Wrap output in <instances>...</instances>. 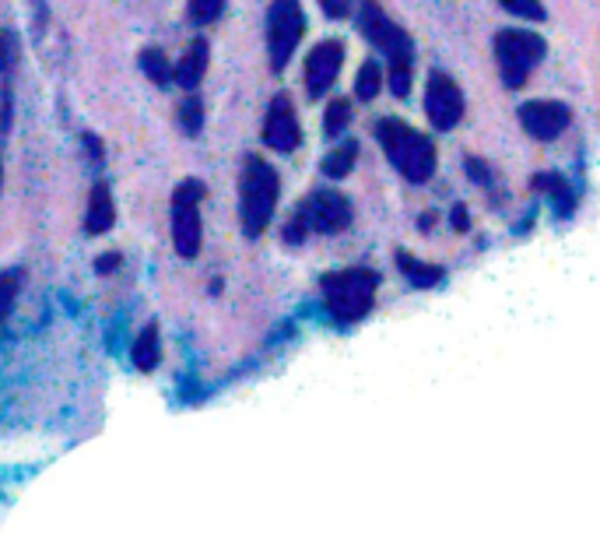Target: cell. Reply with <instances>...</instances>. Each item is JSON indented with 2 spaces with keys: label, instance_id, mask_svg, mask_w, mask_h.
Masks as SVG:
<instances>
[{
  "label": "cell",
  "instance_id": "1",
  "mask_svg": "<svg viewBox=\"0 0 600 541\" xmlns=\"http://www.w3.org/2000/svg\"><path fill=\"white\" fill-rule=\"evenodd\" d=\"M358 25H362V32L369 36V43H376L379 50L386 53V64H390V88L397 99H404V95L411 92V67H415V46H411V36L383 15V8H379L376 0H365L362 4Z\"/></svg>",
  "mask_w": 600,
  "mask_h": 541
},
{
  "label": "cell",
  "instance_id": "2",
  "mask_svg": "<svg viewBox=\"0 0 600 541\" xmlns=\"http://www.w3.org/2000/svg\"><path fill=\"white\" fill-rule=\"evenodd\" d=\"M376 141L383 145L386 159L397 166V173L408 183H425L436 173V148L425 134H418L415 127L400 123L397 116H386L376 123Z\"/></svg>",
  "mask_w": 600,
  "mask_h": 541
},
{
  "label": "cell",
  "instance_id": "3",
  "mask_svg": "<svg viewBox=\"0 0 600 541\" xmlns=\"http://www.w3.org/2000/svg\"><path fill=\"white\" fill-rule=\"evenodd\" d=\"M379 289V275L369 267H348L323 278V303L337 324H358L372 310Z\"/></svg>",
  "mask_w": 600,
  "mask_h": 541
},
{
  "label": "cell",
  "instance_id": "4",
  "mask_svg": "<svg viewBox=\"0 0 600 541\" xmlns=\"http://www.w3.org/2000/svg\"><path fill=\"white\" fill-rule=\"evenodd\" d=\"M281 180L274 173V166H267L264 159L250 155L243 166V183H239V208H243V229L250 239H257L267 229V222L274 218V204H278Z\"/></svg>",
  "mask_w": 600,
  "mask_h": 541
},
{
  "label": "cell",
  "instance_id": "5",
  "mask_svg": "<svg viewBox=\"0 0 600 541\" xmlns=\"http://www.w3.org/2000/svg\"><path fill=\"white\" fill-rule=\"evenodd\" d=\"M351 225V204L348 197L334 194V190H320V194L306 197L292 222L285 225V243H302L306 232H323V236H337Z\"/></svg>",
  "mask_w": 600,
  "mask_h": 541
},
{
  "label": "cell",
  "instance_id": "6",
  "mask_svg": "<svg viewBox=\"0 0 600 541\" xmlns=\"http://www.w3.org/2000/svg\"><path fill=\"white\" fill-rule=\"evenodd\" d=\"M302 32H306V15H302L299 0H274L271 11H267V53H271L274 74L285 71Z\"/></svg>",
  "mask_w": 600,
  "mask_h": 541
},
{
  "label": "cell",
  "instance_id": "7",
  "mask_svg": "<svg viewBox=\"0 0 600 541\" xmlns=\"http://www.w3.org/2000/svg\"><path fill=\"white\" fill-rule=\"evenodd\" d=\"M544 39L534 36V32H499L495 36V57H499V71H502V81L509 88H520L527 81V74L534 71V64L544 57Z\"/></svg>",
  "mask_w": 600,
  "mask_h": 541
},
{
  "label": "cell",
  "instance_id": "8",
  "mask_svg": "<svg viewBox=\"0 0 600 541\" xmlns=\"http://www.w3.org/2000/svg\"><path fill=\"white\" fill-rule=\"evenodd\" d=\"M200 201H204V183L186 180L172 194V243L179 257H197L200 253Z\"/></svg>",
  "mask_w": 600,
  "mask_h": 541
},
{
  "label": "cell",
  "instance_id": "9",
  "mask_svg": "<svg viewBox=\"0 0 600 541\" xmlns=\"http://www.w3.org/2000/svg\"><path fill=\"white\" fill-rule=\"evenodd\" d=\"M425 113H429L436 130H453L464 116V95H460L457 81L450 74H432L429 88H425Z\"/></svg>",
  "mask_w": 600,
  "mask_h": 541
},
{
  "label": "cell",
  "instance_id": "10",
  "mask_svg": "<svg viewBox=\"0 0 600 541\" xmlns=\"http://www.w3.org/2000/svg\"><path fill=\"white\" fill-rule=\"evenodd\" d=\"M264 141L274 148V152L288 155L299 148L302 141V127H299V116H295V106L288 95H278L267 109V120H264Z\"/></svg>",
  "mask_w": 600,
  "mask_h": 541
},
{
  "label": "cell",
  "instance_id": "11",
  "mask_svg": "<svg viewBox=\"0 0 600 541\" xmlns=\"http://www.w3.org/2000/svg\"><path fill=\"white\" fill-rule=\"evenodd\" d=\"M341 64H344V46L337 39H327V43L313 46L306 60V92L313 99H320L323 92H330V85L337 81L341 74Z\"/></svg>",
  "mask_w": 600,
  "mask_h": 541
},
{
  "label": "cell",
  "instance_id": "12",
  "mask_svg": "<svg viewBox=\"0 0 600 541\" xmlns=\"http://www.w3.org/2000/svg\"><path fill=\"white\" fill-rule=\"evenodd\" d=\"M520 123L527 130L530 138L537 141H555L565 127H569V109L562 102H548V99H537V102H523L520 106Z\"/></svg>",
  "mask_w": 600,
  "mask_h": 541
},
{
  "label": "cell",
  "instance_id": "13",
  "mask_svg": "<svg viewBox=\"0 0 600 541\" xmlns=\"http://www.w3.org/2000/svg\"><path fill=\"white\" fill-rule=\"evenodd\" d=\"M116 222V208H113V194H109L106 183H95L92 197H88V215H85V232L88 236H102L109 232Z\"/></svg>",
  "mask_w": 600,
  "mask_h": 541
},
{
  "label": "cell",
  "instance_id": "14",
  "mask_svg": "<svg viewBox=\"0 0 600 541\" xmlns=\"http://www.w3.org/2000/svg\"><path fill=\"white\" fill-rule=\"evenodd\" d=\"M204 74H208V43H204V39H193L190 50L183 53V60H179L176 71H172V81L183 88H197L200 81H204Z\"/></svg>",
  "mask_w": 600,
  "mask_h": 541
},
{
  "label": "cell",
  "instance_id": "15",
  "mask_svg": "<svg viewBox=\"0 0 600 541\" xmlns=\"http://www.w3.org/2000/svg\"><path fill=\"white\" fill-rule=\"evenodd\" d=\"M130 359H134V366L141 369V373H151V369H158V362H162V345H158V324H148L141 334H137L134 348H130Z\"/></svg>",
  "mask_w": 600,
  "mask_h": 541
},
{
  "label": "cell",
  "instance_id": "16",
  "mask_svg": "<svg viewBox=\"0 0 600 541\" xmlns=\"http://www.w3.org/2000/svg\"><path fill=\"white\" fill-rule=\"evenodd\" d=\"M397 267L404 271V275H408V282L415 285V289H432V285L443 282V267L422 264V260L411 257V253H404V250L397 253Z\"/></svg>",
  "mask_w": 600,
  "mask_h": 541
},
{
  "label": "cell",
  "instance_id": "17",
  "mask_svg": "<svg viewBox=\"0 0 600 541\" xmlns=\"http://www.w3.org/2000/svg\"><path fill=\"white\" fill-rule=\"evenodd\" d=\"M534 187L544 190V194L551 197V204H555L558 215H569L572 204H576V194H572L569 180H565V176H558V173H541L534 180Z\"/></svg>",
  "mask_w": 600,
  "mask_h": 541
},
{
  "label": "cell",
  "instance_id": "18",
  "mask_svg": "<svg viewBox=\"0 0 600 541\" xmlns=\"http://www.w3.org/2000/svg\"><path fill=\"white\" fill-rule=\"evenodd\" d=\"M355 159H358V145H355V141H344L341 148H334V152H330L327 159H323V173L334 176V180H341V176L351 173Z\"/></svg>",
  "mask_w": 600,
  "mask_h": 541
},
{
  "label": "cell",
  "instance_id": "19",
  "mask_svg": "<svg viewBox=\"0 0 600 541\" xmlns=\"http://www.w3.org/2000/svg\"><path fill=\"white\" fill-rule=\"evenodd\" d=\"M137 64H141V71L148 74L155 85H169V81H172L169 60H165V53L155 50V46H151V50H144L141 57H137Z\"/></svg>",
  "mask_w": 600,
  "mask_h": 541
},
{
  "label": "cell",
  "instance_id": "20",
  "mask_svg": "<svg viewBox=\"0 0 600 541\" xmlns=\"http://www.w3.org/2000/svg\"><path fill=\"white\" fill-rule=\"evenodd\" d=\"M379 85H383V71H379L376 60H365L362 71H358V81H355L358 99H362V102L376 99V95H379Z\"/></svg>",
  "mask_w": 600,
  "mask_h": 541
},
{
  "label": "cell",
  "instance_id": "21",
  "mask_svg": "<svg viewBox=\"0 0 600 541\" xmlns=\"http://www.w3.org/2000/svg\"><path fill=\"white\" fill-rule=\"evenodd\" d=\"M179 123H183L186 134H200V127H204V106H200L197 95H186L183 106H179Z\"/></svg>",
  "mask_w": 600,
  "mask_h": 541
},
{
  "label": "cell",
  "instance_id": "22",
  "mask_svg": "<svg viewBox=\"0 0 600 541\" xmlns=\"http://www.w3.org/2000/svg\"><path fill=\"white\" fill-rule=\"evenodd\" d=\"M222 11H225V0H190L186 15H190L193 25H211V22H218Z\"/></svg>",
  "mask_w": 600,
  "mask_h": 541
},
{
  "label": "cell",
  "instance_id": "23",
  "mask_svg": "<svg viewBox=\"0 0 600 541\" xmlns=\"http://www.w3.org/2000/svg\"><path fill=\"white\" fill-rule=\"evenodd\" d=\"M351 120V102L348 99H334L327 106V123H323V130H327V138H337L344 127H348Z\"/></svg>",
  "mask_w": 600,
  "mask_h": 541
},
{
  "label": "cell",
  "instance_id": "24",
  "mask_svg": "<svg viewBox=\"0 0 600 541\" xmlns=\"http://www.w3.org/2000/svg\"><path fill=\"white\" fill-rule=\"evenodd\" d=\"M18 285H22V275H18V271H8V275H0V324L8 320L11 306H15Z\"/></svg>",
  "mask_w": 600,
  "mask_h": 541
},
{
  "label": "cell",
  "instance_id": "25",
  "mask_svg": "<svg viewBox=\"0 0 600 541\" xmlns=\"http://www.w3.org/2000/svg\"><path fill=\"white\" fill-rule=\"evenodd\" d=\"M502 8L509 11V15H520V18H530V22H541L544 18V8L541 0H499Z\"/></svg>",
  "mask_w": 600,
  "mask_h": 541
},
{
  "label": "cell",
  "instance_id": "26",
  "mask_svg": "<svg viewBox=\"0 0 600 541\" xmlns=\"http://www.w3.org/2000/svg\"><path fill=\"white\" fill-rule=\"evenodd\" d=\"M18 60V39L15 32H0V74H8Z\"/></svg>",
  "mask_w": 600,
  "mask_h": 541
},
{
  "label": "cell",
  "instance_id": "27",
  "mask_svg": "<svg viewBox=\"0 0 600 541\" xmlns=\"http://www.w3.org/2000/svg\"><path fill=\"white\" fill-rule=\"evenodd\" d=\"M467 173H471L474 183H481V187H488V183H492V169H488L485 162H478V159H467Z\"/></svg>",
  "mask_w": 600,
  "mask_h": 541
},
{
  "label": "cell",
  "instance_id": "28",
  "mask_svg": "<svg viewBox=\"0 0 600 541\" xmlns=\"http://www.w3.org/2000/svg\"><path fill=\"white\" fill-rule=\"evenodd\" d=\"M320 4L330 18H344L351 11V0H320Z\"/></svg>",
  "mask_w": 600,
  "mask_h": 541
},
{
  "label": "cell",
  "instance_id": "29",
  "mask_svg": "<svg viewBox=\"0 0 600 541\" xmlns=\"http://www.w3.org/2000/svg\"><path fill=\"white\" fill-rule=\"evenodd\" d=\"M116 267H120V257H116V253H102L99 264H95V271H99V275H109V271H116Z\"/></svg>",
  "mask_w": 600,
  "mask_h": 541
},
{
  "label": "cell",
  "instance_id": "30",
  "mask_svg": "<svg viewBox=\"0 0 600 541\" xmlns=\"http://www.w3.org/2000/svg\"><path fill=\"white\" fill-rule=\"evenodd\" d=\"M467 225H471V215L464 211V204H457V208H453V229L467 232Z\"/></svg>",
  "mask_w": 600,
  "mask_h": 541
},
{
  "label": "cell",
  "instance_id": "31",
  "mask_svg": "<svg viewBox=\"0 0 600 541\" xmlns=\"http://www.w3.org/2000/svg\"><path fill=\"white\" fill-rule=\"evenodd\" d=\"M85 145H88V152H92V159L99 162L102 159V141L95 138V134H85Z\"/></svg>",
  "mask_w": 600,
  "mask_h": 541
}]
</instances>
